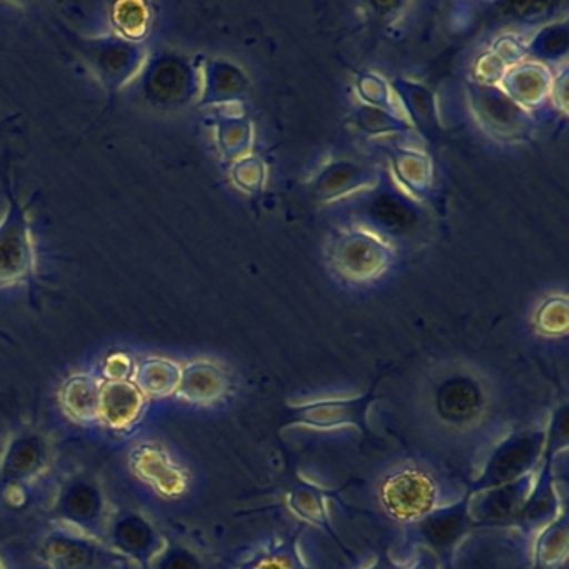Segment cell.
Wrapping results in <instances>:
<instances>
[{
	"label": "cell",
	"instance_id": "obj_1",
	"mask_svg": "<svg viewBox=\"0 0 569 569\" xmlns=\"http://www.w3.org/2000/svg\"><path fill=\"white\" fill-rule=\"evenodd\" d=\"M4 188L8 211L0 219V288L32 284L38 258L28 206L21 201L8 178L4 179Z\"/></svg>",
	"mask_w": 569,
	"mask_h": 569
},
{
	"label": "cell",
	"instance_id": "obj_2",
	"mask_svg": "<svg viewBox=\"0 0 569 569\" xmlns=\"http://www.w3.org/2000/svg\"><path fill=\"white\" fill-rule=\"evenodd\" d=\"M328 254L341 278L369 282L388 271L395 248L385 236L358 224L336 231L329 241Z\"/></svg>",
	"mask_w": 569,
	"mask_h": 569
},
{
	"label": "cell",
	"instance_id": "obj_3",
	"mask_svg": "<svg viewBox=\"0 0 569 569\" xmlns=\"http://www.w3.org/2000/svg\"><path fill=\"white\" fill-rule=\"evenodd\" d=\"M51 518L62 528L104 539L111 515L99 479L86 471L69 476L52 502Z\"/></svg>",
	"mask_w": 569,
	"mask_h": 569
},
{
	"label": "cell",
	"instance_id": "obj_4",
	"mask_svg": "<svg viewBox=\"0 0 569 569\" xmlns=\"http://www.w3.org/2000/svg\"><path fill=\"white\" fill-rule=\"evenodd\" d=\"M378 498L382 511L392 521L415 525L441 506V489L426 469L402 466L382 479Z\"/></svg>",
	"mask_w": 569,
	"mask_h": 569
},
{
	"label": "cell",
	"instance_id": "obj_5",
	"mask_svg": "<svg viewBox=\"0 0 569 569\" xmlns=\"http://www.w3.org/2000/svg\"><path fill=\"white\" fill-rule=\"evenodd\" d=\"M81 56L109 94H119L138 81L149 59L144 42L129 41L118 34L84 39Z\"/></svg>",
	"mask_w": 569,
	"mask_h": 569
},
{
	"label": "cell",
	"instance_id": "obj_6",
	"mask_svg": "<svg viewBox=\"0 0 569 569\" xmlns=\"http://www.w3.org/2000/svg\"><path fill=\"white\" fill-rule=\"evenodd\" d=\"M138 81L142 98L158 109H181L199 98V66L174 52H161L148 59Z\"/></svg>",
	"mask_w": 569,
	"mask_h": 569
},
{
	"label": "cell",
	"instance_id": "obj_7",
	"mask_svg": "<svg viewBox=\"0 0 569 569\" xmlns=\"http://www.w3.org/2000/svg\"><path fill=\"white\" fill-rule=\"evenodd\" d=\"M546 451L545 428L519 429L502 439L482 466L478 478L472 481L469 495L515 481L541 465Z\"/></svg>",
	"mask_w": 569,
	"mask_h": 569
},
{
	"label": "cell",
	"instance_id": "obj_8",
	"mask_svg": "<svg viewBox=\"0 0 569 569\" xmlns=\"http://www.w3.org/2000/svg\"><path fill=\"white\" fill-rule=\"evenodd\" d=\"M376 385L359 396H339V398H322L315 401L301 402L289 409L286 426H302L318 431H335L341 428H355L362 435H371L369 411L378 399Z\"/></svg>",
	"mask_w": 569,
	"mask_h": 569
},
{
	"label": "cell",
	"instance_id": "obj_9",
	"mask_svg": "<svg viewBox=\"0 0 569 569\" xmlns=\"http://www.w3.org/2000/svg\"><path fill=\"white\" fill-rule=\"evenodd\" d=\"M49 569H126L129 565L108 542L74 529H52L39 546Z\"/></svg>",
	"mask_w": 569,
	"mask_h": 569
},
{
	"label": "cell",
	"instance_id": "obj_10",
	"mask_svg": "<svg viewBox=\"0 0 569 569\" xmlns=\"http://www.w3.org/2000/svg\"><path fill=\"white\" fill-rule=\"evenodd\" d=\"M49 439L38 429H22L6 442L0 456V486L11 492L34 485L51 466Z\"/></svg>",
	"mask_w": 569,
	"mask_h": 569
},
{
	"label": "cell",
	"instance_id": "obj_11",
	"mask_svg": "<svg viewBox=\"0 0 569 569\" xmlns=\"http://www.w3.org/2000/svg\"><path fill=\"white\" fill-rule=\"evenodd\" d=\"M469 501L471 495L466 491L458 501L438 506L435 511L411 525L421 548L432 552L439 562L455 555L456 548L472 526Z\"/></svg>",
	"mask_w": 569,
	"mask_h": 569
},
{
	"label": "cell",
	"instance_id": "obj_12",
	"mask_svg": "<svg viewBox=\"0 0 569 569\" xmlns=\"http://www.w3.org/2000/svg\"><path fill=\"white\" fill-rule=\"evenodd\" d=\"M129 469L161 498L178 499L188 492L191 478L184 466L159 442L144 441L129 451Z\"/></svg>",
	"mask_w": 569,
	"mask_h": 569
},
{
	"label": "cell",
	"instance_id": "obj_13",
	"mask_svg": "<svg viewBox=\"0 0 569 569\" xmlns=\"http://www.w3.org/2000/svg\"><path fill=\"white\" fill-rule=\"evenodd\" d=\"M106 539L109 548L141 569H148L166 545V538L159 529L144 515L131 509L111 516Z\"/></svg>",
	"mask_w": 569,
	"mask_h": 569
},
{
	"label": "cell",
	"instance_id": "obj_14",
	"mask_svg": "<svg viewBox=\"0 0 569 569\" xmlns=\"http://www.w3.org/2000/svg\"><path fill=\"white\" fill-rule=\"evenodd\" d=\"M432 406L439 421L451 428H469L485 412V389L472 376L452 375L436 386Z\"/></svg>",
	"mask_w": 569,
	"mask_h": 569
},
{
	"label": "cell",
	"instance_id": "obj_15",
	"mask_svg": "<svg viewBox=\"0 0 569 569\" xmlns=\"http://www.w3.org/2000/svg\"><path fill=\"white\" fill-rule=\"evenodd\" d=\"M538 471L539 468L515 481L471 495L469 512L472 525H512L535 489Z\"/></svg>",
	"mask_w": 569,
	"mask_h": 569
},
{
	"label": "cell",
	"instance_id": "obj_16",
	"mask_svg": "<svg viewBox=\"0 0 569 569\" xmlns=\"http://www.w3.org/2000/svg\"><path fill=\"white\" fill-rule=\"evenodd\" d=\"M472 111L478 121L495 136L525 134L531 112L519 108L501 91L499 86H476L471 89Z\"/></svg>",
	"mask_w": 569,
	"mask_h": 569
},
{
	"label": "cell",
	"instance_id": "obj_17",
	"mask_svg": "<svg viewBox=\"0 0 569 569\" xmlns=\"http://www.w3.org/2000/svg\"><path fill=\"white\" fill-rule=\"evenodd\" d=\"M231 378L218 362L196 359L181 366L176 395L182 401L196 406H211L228 396Z\"/></svg>",
	"mask_w": 569,
	"mask_h": 569
},
{
	"label": "cell",
	"instance_id": "obj_18",
	"mask_svg": "<svg viewBox=\"0 0 569 569\" xmlns=\"http://www.w3.org/2000/svg\"><path fill=\"white\" fill-rule=\"evenodd\" d=\"M199 108H224L238 102L248 89L244 72L224 59H209L199 66Z\"/></svg>",
	"mask_w": 569,
	"mask_h": 569
},
{
	"label": "cell",
	"instance_id": "obj_19",
	"mask_svg": "<svg viewBox=\"0 0 569 569\" xmlns=\"http://www.w3.org/2000/svg\"><path fill=\"white\" fill-rule=\"evenodd\" d=\"M146 402L132 381H102L98 421L112 431H128L141 421Z\"/></svg>",
	"mask_w": 569,
	"mask_h": 569
},
{
	"label": "cell",
	"instance_id": "obj_20",
	"mask_svg": "<svg viewBox=\"0 0 569 569\" xmlns=\"http://www.w3.org/2000/svg\"><path fill=\"white\" fill-rule=\"evenodd\" d=\"M552 72L538 61H522L506 69L499 88L519 108L531 112L541 108L551 94Z\"/></svg>",
	"mask_w": 569,
	"mask_h": 569
},
{
	"label": "cell",
	"instance_id": "obj_21",
	"mask_svg": "<svg viewBox=\"0 0 569 569\" xmlns=\"http://www.w3.org/2000/svg\"><path fill=\"white\" fill-rule=\"evenodd\" d=\"M329 499L331 496L325 488L305 478L295 479L286 492V505L296 518L301 519L306 525L321 529L342 551H348L332 528L331 516H329V502L331 501Z\"/></svg>",
	"mask_w": 569,
	"mask_h": 569
},
{
	"label": "cell",
	"instance_id": "obj_22",
	"mask_svg": "<svg viewBox=\"0 0 569 569\" xmlns=\"http://www.w3.org/2000/svg\"><path fill=\"white\" fill-rule=\"evenodd\" d=\"M396 102L402 118L411 128L432 139L438 136V102L426 86L409 79H396L391 82Z\"/></svg>",
	"mask_w": 569,
	"mask_h": 569
},
{
	"label": "cell",
	"instance_id": "obj_23",
	"mask_svg": "<svg viewBox=\"0 0 569 569\" xmlns=\"http://www.w3.org/2000/svg\"><path fill=\"white\" fill-rule=\"evenodd\" d=\"M375 181L372 169L352 161H335L316 176L315 192L322 201H341L355 192L371 189Z\"/></svg>",
	"mask_w": 569,
	"mask_h": 569
},
{
	"label": "cell",
	"instance_id": "obj_24",
	"mask_svg": "<svg viewBox=\"0 0 569 569\" xmlns=\"http://www.w3.org/2000/svg\"><path fill=\"white\" fill-rule=\"evenodd\" d=\"M102 379L91 372H76L62 382L59 402L69 419L91 425L99 418Z\"/></svg>",
	"mask_w": 569,
	"mask_h": 569
},
{
	"label": "cell",
	"instance_id": "obj_25",
	"mask_svg": "<svg viewBox=\"0 0 569 569\" xmlns=\"http://www.w3.org/2000/svg\"><path fill=\"white\" fill-rule=\"evenodd\" d=\"M365 218L368 219V224L361 226L378 232L379 236L381 231L399 234L411 229L418 218V211L411 199L401 198L392 191H379L372 196L371 201L366 202Z\"/></svg>",
	"mask_w": 569,
	"mask_h": 569
},
{
	"label": "cell",
	"instance_id": "obj_26",
	"mask_svg": "<svg viewBox=\"0 0 569 569\" xmlns=\"http://www.w3.org/2000/svg\"><path fill=\"white\" fill-rule=\"evenodd\" d=\"M396 181L409 196L422 199L432 186V164L425 152L416 148H398L391 154Z\"/></svg>",
	"mask_w": 569,
	"mask_h": 569
},
{
	"label": "cell",
	"instance_id": "obj_27",
	"mask_svg": "<svg viewBox=\"0 0 569 569\" xmlns=\"http://www.w3.org/2000/svg\"><path fill=\"white\" fill-rule=\"evenodd\" d=\"M181 376V366L161 356H149L136 365L132 382L146 398L174 396Z\"/></svg>",
	"mask_w": 569,
	"mask_h": 569
},
{
	"label": "cell",
	"instance_id": "obj_28",
	"mask_svg": "<svg viewBox=\"0 0 569 569\" xmlns=\"http://www.w3.org/2000/svg\"><path fill=\"white\" fill-rule=\"evenodd\" d=\"M569 525L568 511H562L558 518L538 529L532 542V559L536 568H559L568 558Z\"/></svg>",
	"mask_w": 569,
	"mask_h": 569
},
{
	"label": "cell",
	"instance_id": "obj_29",
	"mask_svg": "<svg viewBox=\"0 0 569 569\" xmlns=\"http://www.w3.org/2000/svg\"><path fill=\"white\" fill-rule=\"evenodd\" d=\"M214 121L216 146L222 159L232 164L251 154L254 129L249 119L236 114H221Z\"/></svg>",
	"mask_w": 569,
	"mask_h": 569
},
{
	"label": "cell",
	"instance_id": "obj_30",
	"mask_svg": "<svg viewBox=\"0 0 569 569\" xmlns=\"http://www.w3.org/2000/svg\"><path fill=\"white\" fill-rule=\"evenodd\" d=\"M151 9L142 2H119L112 8L114 34L129 41L142 42L151 28Z\"/></svg>",
	"mask_w": 569,
	"mask_h": 569
},
{
	"label": "cell",
	"instance_id": "obj_31",
	"mask_svg": "<svg viewBox=\"0 0 569 569\" xmlns=\"http://www.w3.org/2000/svg\"><path fill=\"white\" fill-rule=\"evenodd\" d=\"M238 569H302L295 542L276 541L249 556Z\"/></svg>",
	"mask_w": 569,
	"mask_h": 569
},
{
	"label": "cell",
	"instance_id": "obj_32",
	"mask_svg": "<svg viewBox=\"0 0 569 569\" xmlns=\"http://www.w3.org/2000/svg\"><path fill=\"white\" fill-rule=\"evenodd\" d=\"M356 124L366 134L391 136L406 134L412 131L409 122L399 112L385 111V109L369 108L361 104L356 109Z\"/></svg>",
	"mask_w": 569,
	"mask_h": 569
},
{
	"label": "cell",
	"instance_id": "obj_33",
	"mask_svg": "<svg viewBox=\"0 0 569 569\" xmlns=\"http://www.w3.org/2000/svg\"><path fill=\"white\" fill-rule=\"evenodd\" d=\"M568 52V26H546L528 42V56L539 61H558Z\"/></svg>",
	"mask_w": 569,
	"mask_h": 569
},
{
	"label": "cell",
	"instance_id": "obj_34",
	"mask_svg": "<svg viewBox=\"0 0 569 569\" xmlns=\"http://www.w3.org/2000/svg\"><path fill=\"white\" fill-rule=\"evenodd\" d=\"M356 89H358V96L362 104L369 106V108L385 109V111L399 112L391 84L376 72H362L356 81Z\"/></svg>",
	"mask_w": 569,
	"mask_h": 569
},
{
	"label": "cell",
	"instance_id": "obj_35",
	"mask_svg": "<svg viewBox=\"0 0 569 569\" xmlns=\"http://www.w3.org/2000/svg\"><path fill=\"white\" fill-rule=\"evenodd\" d=\"M536 326L546 336H561L568 331V301L565 296H555L542 302L536 312Z\"/></svg>",
	"mask_w": 569,
	"mask_h": 569
},
{
	"label": "cell",
	"instance_id": "obj_36",
	"mask_svg": "<svg viewBox=\"0 0 569 569\" xmlns=\"http://www.w3.org/2000/svg\"><path fill=\"white\" fill-rule=\"evenodd\" d=\"M148 569H204L198 552L184 545L166 541Z\"/></svg>",
	"mask_w": 569,
	"mask_h": 569
},
{
	"label": "cell",
	"instance_id": "obj_37",
	"mask_svg": "<svg viewBox=\"0 0 569 569\" xmlns=\"http://www.w3.org/2000/svg\"><path fill=\"white\" fill-rule=\"evenodd\" d=\"M231 179L242 191L258 192L264 184V162L256 156H246V158L232 162Z\"/></svg>",
	"mask_w": 569,
	"mask_h": 569
},
{
	"label": "cell",
	"instance_id": "obj_38",
	"mask_svg": "<svg viewBox=\"0 0 569 569\" xmlns=\"http://www.w3.org/2000/svg\"><path fill=\"white\" fill-rule=\"evenodd\" d=\"M491 52L511 68L528 58V42L522 41L518 36L505 34L492 42Z\"/></svg>",
	"mask_w": 569,
	"mask_h": 569
},
{
	"label": "cell",
	"instance_id": "obj_39",
	"mask_svg": "<svg viewBox=\"0 0 569 569\" xmlns=\"http://www.w3.org/2000/svg\"><path fill=\"white\" fill-rule=\"evenodd\" d=\"M506 69H508V66H506L501 59L496 58L491 51L486 52V54H482L481 58L476 61L475 66V74L476 79H478V84L499 86Z\"/></svg>",
	"mask_w": 569,
	"mask_h": 569
},
{
	"label": "cell",
	"instance_id": "obj_40",
	"mask_svg": "<svg viewBox=\"0 0 569 569\" xmlns=\"http://www.w3.org/2000/svg\"><path fill=\"white\" fill-rule=\"evenodd\" d=\"M136 372V362L124 352H114L106 359L102 366L104 381H132Z\"/></svg>",
	"mask_w": 569,
	"mask_h": 569
},
{
	"label": "cell",
	"instance_id": "obj_41",
	"mask_svg": "<svg viewBox=\"0 0 569 569\" xmlns=\"http://www.w3.org/2000/svg\"><path fill=\"white\" fill-rule=\"evenodd\" d=\"M549 98L555 101L556 108L566 111L568 108V68L562 66L561 71L558 74L552 76L551 94Z\"/></svg>",
	"mask_w": 569,
	"mask_h": 569
},
{
	"label": "cell",
	"instance_id": "obj_42",
	"mask_svg": "<svg viewBox=\"0 0 569 569\" xmlns=\"http://www.w3.org/2000/svg\"><path fill=\"white\" fill-rule=\"evenodd\" d=\"M439 565H441V562H439V559L436 558L432 552L421 548V551L418 552L412 565L406 569H439Z\"/></svg>",
	"mask_w": 569,
	"mask_h": 569
},
{
	"label": "cell",
	"instance_id": "obj_43",
	"mask_svg": "<svg viewBox=\"0 0 569 569\" xmlns=\"http://www.w3.org/2000/svg\"><path fill=\"white\" fill-rule=\"evenodd\" d=\"M365 569H406L402 568L399 562H396L395 559L391 558L389 555H379L378 558L375 559V561L371 562V565L368 566V568Z\"/></svg>",
	"mask_w": 569,
	"mask_h": 569
},
{
	"label": "cell",
	"instance_id": "obj_44",
	"mask_svg": "<svg viewBox=\"0 0 569 569\" xmlns=\"http://www.w3.org/2000/svg\"><path fill=\"white\" fill-rule=\"evenodd\" d=\"M14 118H8L4 119V121L0 122V139L4 138L6 134H8L9 126H11V122L14 121Z\"/></svg>",
	"mask_w": 569,
	"mask_h": 569
},
{
	"label": "cell",
	"instance_id": "obj_45",
	"mask_svg": "<svg viewBox=\"0 0 569 569\" xmlns=\"http://www.w3.org/2000/svg\"><path fill=\"white\" fill-rule=\"evenodd\" d=\"M0 569H6L4 565H2V561H0Z\"/></svg>",
	"mask_w": 569,
	"mask_h": 569
}]
</instances>
